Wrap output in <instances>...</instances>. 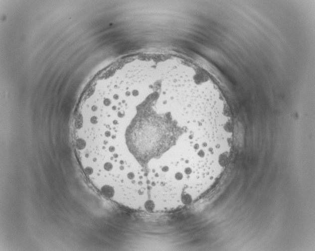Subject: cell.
Here are the masks:
<instances>
[{
  "mask_svg": "<svg viewBox=\"0 0 315 251\" xmlns=\"http://www.w3.org/2000/svg\"><path fill=\"white\" fill-rule=\"evenodd\" d=\"M80 124L109 178L136 190L187 179L233 129L204 80L160 66L128 70L102 83Z\"/></svg>",
  "mask_w": 315,
  "mask_h": 251,
  "instance_id": "6da1fadb",
  "label": "cell"
}]
</instances>
